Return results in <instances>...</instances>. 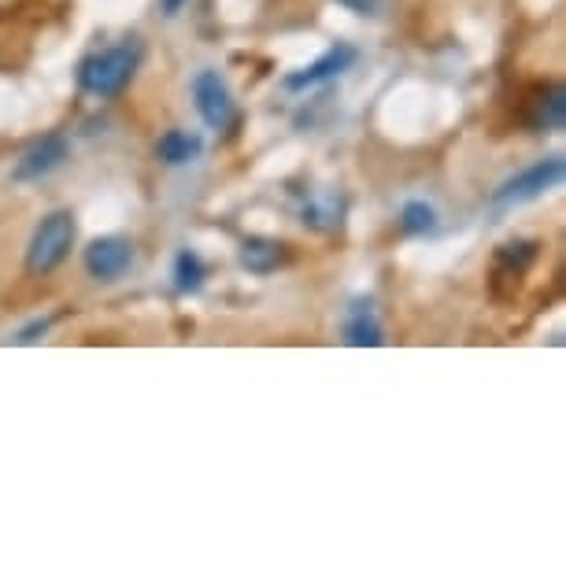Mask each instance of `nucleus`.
I'll use <instances>...</instances> for the list:
<instances>
[{"instance_id": "obj_17", "label": "nucleus", "mask_w": 566, "mask_h": 566, "mask_svg": "<svg viewBox=\"0 0 566 566\" xmlns=\"http://www.w3.org/2000/svg\"><path fill=\"white\" fill-rule=\"evenodd\" d=\"M45 329H49V318H41V323H34V326H27V329H23V334H19L15 340H19V345H34V340H38L41 334H45Z\"/></svg>"}, {"instance_id": "obj_14", "label": "nucleus", "mask_w": 566, "mask_h": 566, "mask_svg": "<svg viewBox=\"0 0 566 566\" xmlns=\"http://www.w3.org/2000/svg\"><path fill=\"white\" fill-rule=\"evenodd\" d=\"M340 222V200L334 193H312L304 205V227L334 230Z\"/></svg>"}, {"instance_id": "obj_2", "label": "nucleus", "mask_w": 566, "mask_h": 566, "mask_svg": "<svg viewBox=\"0 0 566 566\" xmlns=\"http://www.w3.org/2000/svg\"><path fill=\"white\" fill-rule=\"evenodd\" d=\"M74 241H78V219H74V211H67V208L49 211V216L34 227V233H30L27 271L38 277L52 274L71 255Z\"/></svg>"}, {"instance_id": "obj_8", "label": "nucleus", "mask_w": 566, "mask_h": 566, "mask_svg": "<svg viewBox=\"0 0 566 566\" xmlns=\"http://www.w3.org/2000/svg\"><path fill=\"white\" fill-rule=\"evenodd\" d=\"M522 123L533 134H559L566 123V90L563 82H544L530 93L526 108H522Z\"/></svg>"}, {"instance_id": "obj_7", "label": "nucleus", "mask_w": 566, "mask_h": 566, "mask_svg": "<svg viewBox=\"0 0 566 566\" xmlns=\"http://www.w3.org/2000/svg\"><path fill=\"white\" fill-rule=\"evenodd\" d=\"M67 156H71V145H67V137H63V134L38 137V142L15 159L12 181H41V178H49L52 170H60L63 164H67Z\"/></svg>"}, {"instance_id": "obj_18", "label": "nucleus", "mask_w": 566, "mask_h": 566, "mask_svg": "<svg viewBox=\"0 0 566 566\" xmlns=\"http://www.w3.org/2000/svg\"><path fill=\"white\" fill-rule=\"evenodd\" d=\"M186 4H189V0H159V8H164V15H170V19H175Z\"/></svg>"}, {"instance_id": "obj_12", "label": "nucleus", "mask_w": 566, "mask_h": 566, "mask_svg": "<svg viewBox=\"0 0 566 566\" xmlns=\"http://www.w3.org/2000/svg\"><path fill=\"white\" fill-rule=\"evenodd\" d=\"M537 255H541V241H526V238L504 241L496 249V255H493V266H496V274L518 277V274H526L533 263H537Z\"/></svg>"}, {"instance_id": "obj_1", "label": "nucleus", "mask_w": 566, "mask_h": 566, "mask_svg": "<svg viewBox=\"0 0 566 566\" xmlns=\"http://www.w3.org/2000/svg\"><path fill=\"white\" fill-rule=\"evenodd\" d=\"M142 60H145V41L142 38H123L115 41L108 49H97L90 52L78 71H74V78H78V90L90 93V97H101V101H112L119 97V93L137 78V71H142Z\"/></svg>"}, {"instance_id": "obj_10", "label": "nucleus", "mask_w": 566, "mask_h": 566, "mask_svg": "<svg viewBox=\"0 0 566 566\" xmlns=\"http://www.w3.org/2000/svg\"><path fill=\"white\" fill-rule=\"evenodd\" d=\"M381 340H386V329H381L370 301H356L348 307V315H345V345H352V348H378Z\"/></svg>"}, {"instance_id": "obj_11", "label": "nucleus", "mask_w": 566, "mask_h": 566, "mask_svg": "<svg viewBox=\"0 0 566 566\" xmlns=\"http://www.w3.org/2000/svg\"><path fill=\"white\" fill-rule=\"evenodd\" d=\"M200 153H205V137L193 134V130H181V126L159 134V142H156V159L167 167L193 164V159H200Z\"/></svg>"}, {"instance_id": "obj_6", "label": "nucleus", "mask_w": 566, "mask_h": 566, "mask_svg": "<svg viewBox=\"0 0 566 566\" xmlns=\"http://www.w3.org/2000/svg\"><path fill=\"white\" fill-rule=\"evenodd\" d=\"M356 60H359V49L348 45V41H337V45H329L315 63H307V67L293 71V74H285V90L304 93V90H315V85H323V82H334L345 71L356 67Z\"/></svg>"}, {"instance_id": "obj_3", "label": "nucleus", "mask_w": 566, "mask_h": 566, "mask_svg": "<svg viewBox=\"0 0 566 566\" xmlns=\"http://www.w3.org/2000/svg\"><path fill=\"white\" fill-rule=\"evenodd\" d=\"M566 175V164L563 156H544L537 164L522 167L518 175H511L507 181H500L493 189V197H489V205L493 208H522L530 205V200L544 197L548 189H555Z\"/></svg>"}, {"instance_id": "obj_15", "label": "nucleus", "mask_w": 566, "mask_h": 566, "mask_svg": "<svg viewBox=\"0 0 566 566\" xmlns=\"http://www.w3.org/2000/svg\"><path fill=\"white\" fill-rule=\"evenodd\" d=\"M400 230L408 233V238H426V233H433L437 230L433 205H426V200H408V205L400 208Z\"/></svg>"}, {"instance_id": "obj_13", "label": "nucleus", "mask_w": 566, "mask_h": 566, "mask_svg": "<svg viewBox=\"0 0 566 566\" xmlns=\"http://www.w3.org/2000/svg\"><path fill=\"white\" fill-rule=\"evenodd\" d=\"M170 277H175V290L178 293H200V285H205V260L193 252V249H181L175 255V271H170Z\"/></svg>"}, {"instance_id": "obj_16", "label": "nucleus", "mask_w": 566, "mask_h": 566, "mask_svg": "<svg viewBox=\"0 0 566 566\" xmlns=\"http://www.w3.org/2000/svg\"><path fill=\"white\" fill-rule=\"evenodd\" d=\"M337 4L348 8V12H356V15H378L386 0H337Z\"/></svg>"}, {"instance_id": "obj_5", "label": "nucleus", "mask_w": 566, "mask_h": 566, "mask_svg": "<svg viewBox=\"0 0 566 566\" xmlns=\"http://www.w3.org/2000/svg\"><path fill=\"white\" fill-rule=\"evenodd\" d=\"M193 108H197L200 119H205L208 130H227V126L233 123V93H230V85L219 71H211V67L197 71Z\"/></svg>"}, {"instance_id": "obj_4", "label": "nucleus", "mask_w": 566, "mask_h": 566, "mask_svg": "<svg viewBox=\"0 0 566 566\" xmlns=\"http://www.w3.org/2000/svg\"><path fill=\"white\" fill-rule=\"evenodd\" d=\"M85 274L93 282H119V277L134 266V241L123 238V233H104V238H93L82 252Z\"/></svg>"}, {"instance_id": "obj_9", "label": "nucleus", "mask_w": 566, "mask_h": 566, "mask_svg": "<svg viewBox=\"0 0 566 566\" xmlns=\"http://www.w3.org/2000/svg\"><path fill=\"white\" fill-rule=\"evenodd\" d=\"M238 260L249 274H274L277 266L290 263V244L277 238H263V233H252V238L241 241Z\"/></svg>"}]
</instances>
